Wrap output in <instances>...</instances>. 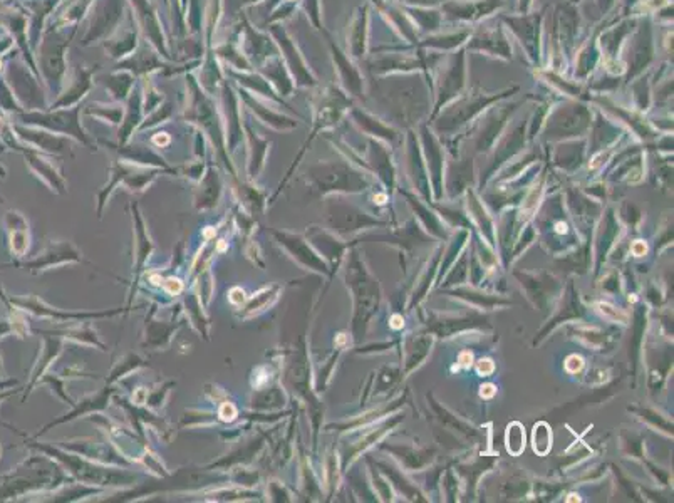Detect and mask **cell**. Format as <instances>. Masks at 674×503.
<instances>
[{
  "instance_id": "obj_1",
  "label": "cell",
  "mask_w": 674,
  "mask_h": 503,
  "mask_svg": "<svg viewBox=\"0 0 674 503\" xmlns=\"http://www.w3.org/2000/svg\"><path fill=\"white\" fill-rule=\"evenodd\" d=\"M532 446H534V452L540 455V457H545L552 448V430L547 423H537L534 428V433H532Z\"/></svg>"
},
{
  "instance_id": "obj_2",
  "label": "cell",
  "mask_w": 674,
  "mask_h": 503,
  "mask_svg": "<svg viewBox=\"0 0 674 503\" xmlns=\"http://www.w3.org/2000/svg\"><path fill=\"white\" fill-rule=\"evenodd\" d=\"M505 445H507V452L514 457H519L522 452L525 450V428L520 423H512L509 428H507V435H505Z\"/></svg>"
},
{
  "instance_id": "obj_3",
  "label": "cell",
  "mask_w": 674,
  "mask_h": 503,
  "mask_svg": "<svg viewBox=\"0 0 674 503\" xmlns=\"http://www.w3.org/2000/svg\"><path fill=\"white\" fill-rule=\"evenodd\" d=\"M597 311H599L606 319H609L612 322H621V324H626V322H628V314L623 311L616 309V307L609 306V304H602V302L597 304Z\"/></svg>"
},
{
  "instance_id": "obj_4",
  "label": "cell",
  "mask_w": 674,
  "mask_h": 503,
  "mask_svg": "<svg viewBox=\"0 0 674 503\" xmlns=\"http://www.w3.org/2000/svg\"><path fill=\"white\" fill-rule=\"evenodd\" d=\"M584 368V359L581 358V356H577V354H574L571 356V358H567L566 361V369L571 374H577L579 371H581V369Z\"/></svg>"
},
{
  "instance_id": "obj_5",
  "label": "cell",
  "mask_w": 674,
  "mask_h": 503,
  "mask_svg": "<svg viewBox=\"0 0 674 503\" xmlns=\"http://www.w3.org/2000/svg\"><path fill=\"white\" fill-rule=\"evenodd\" d=\"M477 371L478 374H482V376H488V374L495 371V364H493L492 359H482L480 363H478Z\"/></svg>"
},
{
  "instance_id": "obj_6",
  "label": "cell",
  "mask_w": 674,
  "mask_h": 503,
  "mask_svg": "<svg viewBox=\"0 0 674 503\" xmlns=\"http://www.w3.org/2000/svg\"><path fill=\"white\" fill-rule=\"evenodd\" d=\"M495 393H497V388L493 386V384H485V386L482 388V391H480V396L482 398H493L495 396Z\"/></svg>"
},
{
  "instance_id": "obj_7",
  "label": "cell",
  "mask_w": 674,
  "mask_h": 503,
  "mask_svg": "<svg viewBox=\"0 0 674 503\" xmlns=\"http://www.w3.org/2000/svg\"><path fill=\"white\" fill-rule=\"evenodd\" d=\"M472 361H473L472 353H462V354H460V366L470 368V366H472Z\"/></svg>"
},
{
  "instance_id": "obj_8",
  "label": "cell",
  "mask_w": 674,
  "mask_h": 503,
  "mask_svg": "<svg viewBox=\"0 0 674 503\" xmlns=\"http://www.w3.org/2000/svg\"><path fill=\"white\" fill-rule=\"evenodd\" d=\"M633 252H634V255L641 257V255H644L646 252H648V245H646L644 242H636V244L633 245Z\"/></svg>"
},
{
  "instance_id": "obj_9",
  "label": "cell",
  "mask_w": 674,
  "mask_h": 503,
  "mask_svg": "<svg viewBox=\"0 0 674 503\" xmlns=\"http://www.w3.org/2000/svg\"><path fill=\"white\" fill-rule=\"evenodd\" d=\"M391 326L395 327V329H401V327L405 326V321H403V317H401V316H393V319H391Z\"/></svg>"
},
{
  "instance_id": "obj_10",
  "label": "cell",
  "mask_w": 674,
  "mask_h": 503,
  "mask_svg": "<svg viewBox=\"0 0 674 503\" xmlns=\"http://www.w3.org/2000/svg\"><path fill=\"white\" fill-rule=\"evenodd\" d=\"M557 232H559V234H566L567 227L564 225V223H557Z\"/></svg>"
},
{
  "instance_id": "obj_11",
  "label": "cell",
  "mask_w": 674,
  "mask_h": 503,
  "mask_svg": "<svg viewBox=\"0 0 674 503\" xmlns=\"http://www.w3.org/2000/svg\"><path fill=\"white\" fill-rule=\"evenodd\" d=\"M567 502H581V498H579V495H574L572 493V495L567 498Z\"/></svg>"
}]
</instances>
